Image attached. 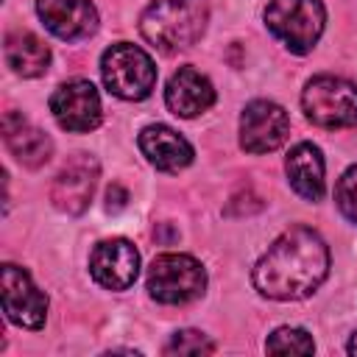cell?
<instances>
[{
	"mask_svg": "<svg viewBox=\"0 0 357 357\" xmlns=\"http://www.w3.org/2000/svg\"><path fill=\"white\" fill-rule=\"evenodd\" d=\"M89 273L106 290H128L139 273V254L123 237L100 240L89 254Z\"/></svg>",
	"mask_w": 357,
	"mask_h": 357,
	"instance_id": "11",
	"label": "cell"
},
{
	"mask_svg": "<svg viewBox=\"0 0 357 357\" xmlns=\"http://www.w3.org/2000/svg\"><path fill=\"white\" fill-rule=\"evenodd\" d=\"M335 201H337V209L343 212V218L357 223V165L340 176V181L335 187Z\"/></svg>",
	"mask_w": 357,
	"mask_h": 357,
	"instance_id": "20",
	"label": "cell"
},
{
	"mask_svg": "<svg viewBox=\"0 0 357 357\" xmlns=\"http://www.w3.org/2000/svg\"><path fill=\"white\" fill-rule=\"evenodd\" d=\"M139 151L145 153V159L159 167V170H167V173H176L181 167H187L192 162V145L178 134L173 131L170 126H148L139 131Z\"/></svg>",
	"mask_w": 357,
	"mask_h": 357,
	"instance_id": "15",
	"label": "cell"
},
{
	"mask_svg": "<svg viewBox=\"0 0 357 357\" xmlns=\"http://www.w3.org/2000/svg\"><path fill=\"white\" fill-rule=\"evenodd\" d=\"M265 349L271 354H312L315 351V343H312V337L304 329L282 326V329H276L265 340Z\"/></svg>",
	"mask_w": 357,
	"mask_h": 357,
	"instance_id": "18",
	"label": "cell"
},
{
	"mask_svg": "<svg viewBox=\"0 0 357 357\" xmlns=\"http://www.w3.org/2000/svg\"><path fill=\"white\" fill-rule=\"evenodd\" d=\"M301 106L321 128L357 126V84L337 75H315L301 92Z\"/></svg>",
	"mask_w": 357,
	"mask_h": 357,
	"instance_id": "5",
	"label": "cell"
},
{
	"mask_svg": "<svg viewBox=\"0 0 357 357\" xmlns=\"http://www.w3.org/2000/svg\"><path fill=\"white\" fill-rule=\"evenodd\" d=\"M100 75L106 89L123 100H142L156 86L153 59L131 42H117L103 53Z\"/></svg>",
	"mask_w": 357,
	"mask_h": 357,
	"instance_id": "4",
	"label": "cell"
},
{
	"mask_svg": "<svg viewBox=\"0 0 357 357\" xmlns=\"http://www.w3.org/2000/svg\"><path fill=\"white\" fill-rule=\"evenodd\" d=\"M329 271V248L310 226H290L254 265V287L276 301L310 296Z\"/></svg>",
	"mask_w": 357,
	"mask_h": 357,
	"instance_id": "1",
	"label": "cell"
},
{
	"mask_svg": "<svg viewBox=\"0 0 357 357\" xmlns=\"http://www.w3.org/2000/svg\"><path fill=\"white\" fill-rule=\"evenodd\" d=\"M98 162L89 153H73L61 170L56 173L53 184H50V201L56 209L67 212V215H81L95 192L98 184Z\"/></svg>",
	"mask_w": 357,
	"mask_h": 357,
	"instance_id": "9",
	"label": "cell"
},
{
	"mask_svg": "<svg viewBox=\"0 0 357 357\" xmlns=\"http://www.w3.org/2000/svg\"><path fill=\"white\" fill-rule=\"evenodd\" d=\"M165 103L176 117H195L215 103V86L195 67H178L167 81Z\"/></svg>",
	"mask_w": 357,
	"mask_h": 357,
	"instance_id": "13",
	"label": "cell"
},
{
	"mask_svg": "<svg viewBox=\"0 0 357 357\" xmlns=\"http://www.w3.org/2000/svg\"><path fill=\"white\" fill-rule=\"evenodd\" d=\"M50 112H53V117L61 128L84 134V131H92V128L100 126V112L103 109H100L98 89L89 81L75 78V81L61 84L50 95Z\"/></svg>",
	"mask_w": 357,
	"mask_h": 357,
	"instance_id": "10",
	"label": "cell"
},
{
	"mask_svg": "<svg viewBox=\"0 0 357 357\" xmlns=\"http://www.w3.org/2000/svg\"><path fill=\"white\" fill-rule=\"evenodd\" d=\"M215 351V343L195 332V329H181L170 337V343L165 346V354H178V357H190V354H212Z\"/></svg>",
	"mask_w": 357,
	"mask_h": 357,
	"instance_id": "19",
	"label": "cell"
},
{
	"mask_svg": "<svg viewBox=\"0 0 357 357\" xmlns=\"http://www.w3.org/2000/svg\"><path fill=\"white\" fill-rule=\"evenodd\" d=\"M326 11L321 0H271L265 8L268 31L290 47V53H310L324 33Z\"/></svg>",
	"mask_w": 357,
	"mask_h": 357,
	"instance_id": "3",
	"label": "cell"
},
{
	"mask_svg": "<svg viewBox=\"0 0 357 357\" xmlns=\"http://www.w3.org/2000/svg\"><path fill=\"white\" fill-rule=\"evenodd\" d=\"M106 198H109V209H120V206H126L128 192H126L120 184H112V187H109V192H106Z\"/></svg>",
	"mask_w": 357,
	"mask_h": 357,
	"instance_id": "21",
	"label": "cell"
},
{
	"mask_svg": "<svg viewBox=\"0 0 357 357\" xmlns=\"http://www.w3.org/2000/svg\"><path fill=\"white\" fill-rule=\"evenodd\" d=\"M287 181L304 201H321L324 195V156L312 142H298L290 148L287 162Z\"/></svg>",
	"mask_w": 357,
	"mask_h": 357,
	"instance_id": "16",
	"label": "cell"
},
{
	"mask_svg": "<svg viewBox=\"0 0 357 357\" xmlns=\"http://www.w3.org/2000/svg\"><path fill=\"white\" fill-rule=\"evenodd\" d=\"M3 139H6V148L11 151V156L25 167H42L53 153L50 137L42 128L31 126L17 112H6V117H3Z\"/></svg>",
	"mask_w": 357,
	"mask_h": 357,
	"instance_id": "14",
	"label": "cell"
},
{
	"mask_svg": "<svg viewBox=\"0 0 357 357\" xmlns=\"http://www.w3.org/2000/svg\"><path fill=\"white\" fill-rule=\"evenodd\" d=\"M349 354H357V332H354L351 340H349Z\"/></svg>",
	"mask_w": 357,
	"mask_h": 357,
	"instance_id": "22",
	"label": "cell"
},
{
	"mask_svg": "<svg viewBox=\"0 0 357 357\" xmlns=\"http://www.w3.org/2000/svg\"><path fill=\"white\" fill-rule=\"evenodd\" d=\"M3 53H6V64H8L17 75H22V78L42 75V73L47 70V64H50V50H47V45H45L36 33H31V31H11V33L6 36Z\"/></svg>",
	"mask_w": 357,
	"mask_h": 357,
	"instance_id": "17",
	"label": "cell"
},
{
	"mask_svg": "<svg viewBox=\"0 0 357 357\" xmlns=\"http://www.w3.org/2000/svg\"><path fill=\"white\" fill-rule=\"evenodd\" d=\"M36 14L53 36L67 42L86 39L98 28L92 0H36Z\"/></svg>",
	"mask_w": 357,
	"mask_h": 357,
	"instance_id": "12",
	"label": "cell"
},
{
	"mask_svg": "<svg viewBox=\"0 0 357 357\" xmlns=\"http://www.w3.org/2000/svg\"><path fill=\"white\" fill-rule=\"evenodd\" d=\"M209 22L206 0H153L139 17V33L162 53L192 47Z\"/></svg>",
	"mask_w": 357,
	"mask_h": 357,
	"instance_id": "2",
	"label": "cell"
},
{
	"mask_svg": "<svg viewBox=\"0 0 357 357\" xmlns=\"http://www.w3.org/2000/svg\"><path fill=\"white\" fill-rule=\"evenodd\" d=\"M206 287V271L190 254H162L148 268V293L159 304L195 301Z\"/></svg>",
	"mask_w": 357,
	"mask_h": 357,
	"instance_id": "6",
	"label": "cell"
},
{
	"mask_svg": "<svg viewBox=\"0 0 357 357\" xmlns=\"http://www.w3.org/2000/svg\"><path fill=\"white\" fill-rule=\"evenodd\" d=\"M290 134L287 112L273 100H251L240 114V148L245 153H271Z\"/></svg>",
	"mask_w": 357,
	"mask_h": 357,
	"instance_id": "7",
	"label": "cell"
},
{
	"mask_svg": "<svg viewBox=\"0 0 357 357\" xmlns=\"http://www.w3.org/2000/svg\"><path fill=\"white\" fill-rule=\"evenodd\" d=\"M0 287H3V312L11 324L25 329H39L47 315V296L31 282V276L6 262L0 271Z\"/></svg>",
	"mask_w": 357,
	"mask_h": 357,
	"instance_id": "8",
	"label": "cell"
}]
</instances>
